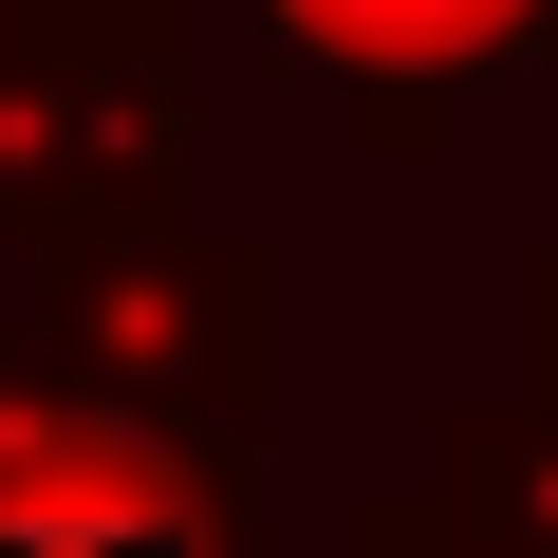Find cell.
<instances>
[{"mask_svg":"<svg viewBox=\"0 0 558 558\" xmlns=\"http://www.w3.org/2000/svg\"><path fill=\"white\" fill-rule=\"evenodd\" d=\"M279 20H299L317 57H373L391 75V57H484L502 20H539V0H279Z\"/></svg>","mask_w":558,"mask_h":558,"instance_id":"obj_1","label":"cell"}]
</instances>
